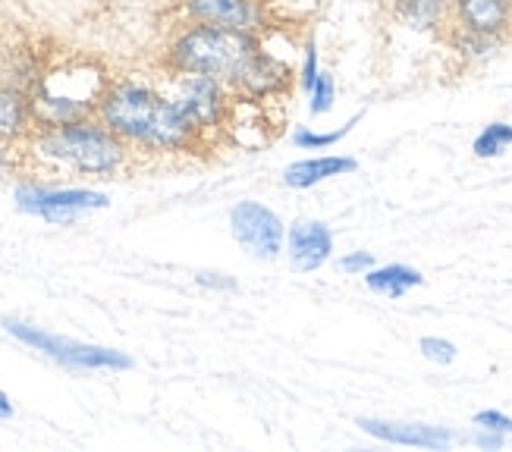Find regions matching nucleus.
<instances>
[{
    "mask_svg": "<svg viewBox=\"0 0 512 452\" xmlns=\"http://www.w3.org/2000/svg\"><path fill=\"white\" fill-rule=\"evenodd\" d=\"M98 120L114 129L136 157H192L211 142L176 107L161 85L139 76H114L98 104Z\"/></svg>",
    "mask_w": 512,
    "mask_h": 452,
    "instance_id": "nucleus-1",
    "label": "nucleus"
},
{
    "mask_svg": "<svg viewBox=\"0 0 512 452\" xmlns=\"http://www.w3.org/2000/svg\"><path fill=\"white\" fill-rule=\"evenodd\" d=\"M29 176L120 179L139 167V157L98 117L35 129L26 142Z\"/></svg>",
    "mask_w": 512,
    "mask_h": 452,
    "instance_id": "nucleus-2",
    "label": "nucleus"
},
{
    "mask_svg": "<svg viewBox=\"0 0 512 452\" xmlns=\"http://www.w3.org/2000/svg\"><path fill=\"white\" fill-rule=\"evenodd\" d=\"M261 51L264 35L198 26V22H176L161 48L158 66L164 73L211 76L239 92Z\"/></svg>",
    "mask_w": 512,
    "mask_h": 452,
    "instance_id": "nucleus-3",
    "label": "nucleus"
},
{
    "mask_svg": "<svg viewBox=\"0 0 512 452\" xmlns=\"http://www.w3.org/2000/svg\"><path fill=\"white\" fill-rule=\"evenodd\" d=\"M110 79L114 76H110V70L98 57H88L79 51L48 54L41 66V76L29 92L35 129L98 117V104Z\"/></svg>",
    "mask_w": 512,
    "mask_h": 452,
    "instance_id": "nucleus-4",
    "label": "nucleus"
},
{
    "mask_svg": "<svg viewBox=\"0 0 512 452\" xmlns=\"http://www.w3.org/2000/svg\"><path fill=\"white\" fill-rule=\"evenodd\" d=\"M161 88L167 98L183 110V117L205 135L208 142H214L233 120V110L239 104V95L230 85L211 76L198 73H164L161 70Z\"/></svg>",
    "mask_w": 512,
    "mask_h": 452,
    "instance_id": "nucleus-5",
    "label": "nucleus"
},
{
    "mask_svg": "<svg viewBox=\"0 0 512 452\" xmlns=\"http://www.w3.org/2000/svg\"><path fill=\"white\" fill-rule=\"evenodd\" d=\"M0 324H4V330L16 339V343L41 352L44 358H51L70 371H132V358L120 349L79 343V339L57 336L51 330H41V327H35L29 321H19V318H4Z\"/></svg>",
    "mask_w": 512,
    "mask_h": 452,
    "instance_id": "nucleus-6",
    "label": "nucleus"
},
{
    "mask_svg": "<svg viewBox=\"0 0 512 452\" xmlns=\"http://www.w3.org/2000/svg\"><path fill=\"white\" fill-rule=\"evenodd\" d=\"M16 208L22 214L41 217L57 226H73L88 211L110 208V195L85 186H48L35 176H26L13 192Z\"/></svg>",
    "mask_w": 512,
    "mask_h": 452,
    "instance_id": "nucleus-7",
    "label": "nucleus"
},
{
    "mask_svg": "<svg viewBox=\"0 0 512 452\" xmlns=\"http://www.w3.org/2000/svg\"><path fill=\"white\" fill-rule=\"evenodd\" d=\"M170 13L176 22H198V26L236 29L264 35L271 29V7L264 0H173Z\"/></svg>",
    "mask_w": 512,
    "mask_h": 452,
    "instance_id": "nucleus-8",
    "label": "nucleus"
},
{
    "mask_svg": "<svg viewBox=\"0 0 512 452\" xmlns=\"http://www.w3.org/2000/svg\"><path fill=\"white\" fill-rule=\"evenodd\" d=\"M230 233L258 261H277L286 252V223L261 201H239L230 211Z\"/></svg>",
    "mask_w": 512,
    "mask_h": 452,
    "instance_id": "nucleus-9",
    "label": "nucleus"
},
{
    "mask_svg": "<svg viewBox=\"0 0 512 452\" xmlns=\"http://www.w3.org/2000/svg\"><path fill=\"white\" fill-rule=\"evenodd\" d=\"M443 29H459L484 38H512V0H450Z\"/></svg>",
    "mask_w": 512,
    "mask_h": 452,
    "instance_id": "nucleus-10",
    "label": "nucleus"
},
{
    "mask_svg": "<svg viewBox=\"0 0 512 452\" xmlns=\"http://www.w3.org/2000/svg\"><path fill=\"white\" fill-rule=\"evenodd\" d=\"M362 431L381 443L393 446H412V449H450L459 437L450 427L440 424H421V421H387V418H359L355 421Z\"/></svg>",
    "mask_w": 512,
    "mask_h": 452,
    "instance_id": "nucleus-11",
    "label": "nucleus"
},
{
    "mask_svg": "<svg viewBox=\"0 0 512 452\" xmlns=\"http://www.w3.org/2000/svg\"><path fill=\"white\" fill-rule=\"evenodd\" d=\"M286 258L299 274H315L333 258V230L321 220H296L286 226Z\"/></svg>",
    "mask_w": 512,
    "mask_h": 452,
    "instance_id": "nucleus-12",
    "label": "nucleus"
},
{
    "mask_svg": "<svg viewBox=\"0 0 512 452\" xmlns=\"http://www.w3.org/2000/svg\"><path fill=\"white\" fill-rule=\"evenodd\" d=\"M359 170V161L349 154H321V157H305L283 170V186L289 189H315L318 183H327L333 176H346Z\"/></svg>",
    "mask_w": 512,
    "mask_h": 452,
    "instance_id": "nucleus-13",
    "label": "nucleus"
},
{
    "mask_svg": "<svg viewBox=\"0 0 512 452\" xmlns=\"http://www.w3.org/2000/svg\"><path fill=\"white\" fill-rule=\"evenodd\" d=\"M35 132L29 92L13 85H0V142L26 145L29 135Z\"/></svg>",
    "mask_w": 512,
    "mask_h": 452,
    "instance_id": "nucleus-14",
    "label": "nucleus"
},
{
    "mask_svg": "<svg viewBox=\"0 0 512 452\" xmlns=\"http://www.w3.org/2000/svg\"><path fill=\"white\" fill-rule=\"evenodd\" d=\"M421 283H425L421 270H415L409 264H381V267L374 264L365 274V286L371 292H377V296H384V299H403V296H409L412 289H418Z\"/></svg>",
    "mask_w": 512,
    "mask_h": 452,
    "instance_id": "nucleus-15",
    "label": "nucleus"
},
{
    "mask_svg": "<svg viewBox=\"0 0 512 452\" xmlns=\"http://www.w3.org/2000/svg\"><path fill=\"white\" fill-rule=\"evenodd\" d=\"M450 0H396L393 16L415 32H440L447 22Z\"/></svg>",
    "mask_w": 512,
    "mask_h": 452,
    "instance_id": "nucleus-16",
    "label": "nucleus"
},
{
    "mask_svg": "<svg viewBox=\"0 0 512 452\" xmlns=\"http://www.w3.org/2000/svg\"><path fill=\"white\" fill-rule=\"evenodd\" d=\"M440 38L447 41V48L453 51V57L462 60L465 66H478L484 60H491L497 51H503V41L472 35V32H459V29H440Z\"/></svg>",
    "mask_w": 512,
    "mask_h": 452,
    "instance_id": "nucleus-17",
    "label": "nucleus"
},
{
    "mask_svg": "<svg viewBox=\"0 0 512 452\" xmlns=\"http://www.w3.org/2000/svg\"><path fill=\"white\" fill-rule=\"evenodd\" d=\"M509 148H512V123H506V120L487 123L472 142V154L478 161H491V157H500Z\"/></svg>",
    "mask_w": 512,
    "mask_h": 452,
    "instance_id": "nucleus-18",
    "label": "nucleus"
},
{
    "mask_svg": "<svg viewBox=\"0 0 512 452\" xmlns=\"http://www.w3.org/2000/svg\"><path fill=\"white\" fill-rule=\"evenodd\" d=\"M362 117H352L346 126H340V129H333V132H318V129H311V126H299L296 132H293V145L299 148V151H327V148H333L337 142H343L346 135L355 129V123H359Z\"/></svg>",
    "mask_w": 512,
    "mask_h": 452,
    "instance_id": "nucleus-19",
    "label": "nucleus"
},
{
    "mask_svg": "<svg viewBox=\"0 0 512 452\" xmlns=\"http://www.w3.org/2000/svg\"><path fill=\"white\" fill-rule=\"evenodd\" d=\"M333 104H337V79H333V73L321 70L318 82L311 85V92H308V110H311V117H324V113L333 110Z\"/></svg>",
    "mask_w": 512,
    "mask_h": 452,
    "instance_id": "nucleus-20",
    "label": "nucleus"
},
{
    "mask_svg": "<svg viewBox=\"0 0 512 452\" xmlns=\"http://www.w3.org/2000/svg\"><path fill=\"white\" fill-rule=\"evenodd\" d=\"M418 352L425 355L428 361H434V365H453L456 355H459V349L443 336H421L418 339Z\"/></svg>",
    "mask_w": 512,
    "mask_h": 452,
    "instance_id": "nucleus-21",
    "label": "nucleus"
},
{
    "mask_svg": "<svg viewBox=\"0 0 512 452\" xmlns=\"http://www.w3.org/2000/svg\"><path fill=\"white\" fill-rule=\"evenodd\" d=\"M318 73H321V66H318V44L308 41L305 54H302V70H299V88H302L305 95L311 92V85L318 82Z\"/></svg>",
    "mask_w": 512,
    "mask_h": 452,
    "instance_id": "nucleus-22",
    "label": "nucleus"
},
{
    "mask_svg": "<svg viewBox=\"0 0 512 452\" xmlns=\"http://www.w3.org/2000/svg\"><path fill=\"white\" fill-rule=\"evenodd\" d=\"M475 427H484V431H494V434H506L512 437V418L500 409H484L472 418Z\"/></svg>",
    "mask_w": 512,
    "mask_h": 452,
    "instance_id": "nucleus-23",
    "label": "nucleus"
},
{
    "mask_svg": "<svg viewBox=\"0 0 512 452\" xmlns=\"http://www.w3.org/2000/svg\"><path fill=\"white\" fill-rule=\"evenodd\" d=\"M374 264L377 261H374L371 252H349V255L340 258V270H343V274H349V277H365Z\"/></svg>",
    "mask_w": 512,
    "mask_h": 452,
    "instance_id": "nucleus-24",
    "label": "nucleus"
},
{
    "mask_svg": "<svg viewBox=\"0 0 512 452\" xmlns=\"http://www.w3.org/2000/svg\"><path fill=\"white\" fill-rule=\"evenodd\" d=\"M195 283L202 286V289H214V292H236L239 289V283L230 274H211V270L195 274Z\"/></svg>",
    "mask_w": 512,
    "mask_h": 452,
    "instance_id": "nucleus-25",
    "label": "nucleus"
},
{
    "mask_svg": "<svg viewBox=\"0 0 512 452\" xmlns=\"http://www.w3.org/2000/svg\"><path fill=\"white\" fill-rule=\"evenodd\" d=\"M465 443H472L478 449H503L506 446V434H494V431H484V427H475V434L462 437Z\"/></svg>",
    "mask_w": 512,
    "mask_h": 452,
    "instance_id": "nucleus-26",
    "label": "nucleus"
},
{
    "mask_svg": "<svg viewBox=\"0 0 512 452\" xmlns=\"http://www.w3.org/2000/svg\"><path fill=\"white\" fill-rule=\"evenodd\" d=\"M117 10H170L173 0H104Z\"/></svg>",
    "mask_w": 512,
    "mask_h": 452,
    "instance_id": "nucleus-27",
    "label": "nucleus"
},
{
    "mask_svg": "<svg viewBox=\"0 0 512 452\" xmlns=\"http://www.w3.org/2000/svg\"><path fill=\"white\" fill-rule=\"evenodd\" d=\"M10 418H13V402L4 390H0V421H10Z\"/></svg>",
    "mask_w": 512,
    "mask_h": 452,
    "instance_id": "nucleus-28",
    "label": "nucleus"
},
{
    "mask_svg": "<svg viewBox=\"0 0 512 452\" xmlns=\"http://www.w3.org/2000/svg\"><path fill=\"white\" fill-rule=\"evenodd\" d=\"M264 4H267V7H274V4H283V0H264Z\"/></svg>",
    "mask_w": 512,
    "mask_h": 452,
    "instance_id": "nucleus-29",
    "label": "nucleus"
},
{
    "mask_svg": "<svg viewBox=\"0 0 512 452\" xmlns=\"http://www.w3.org/2000/svg\"><path fill=\"white\" fill-rule=\"evenodd\" d=\"M381 4H390V7H393V4H396V0H381Z\"/></svg>",
    "mask_w": 512,
    "mask_h": 452,
    "instance_id": "nucleus-30",
    "label": "nucleus"
}]
</instances>
